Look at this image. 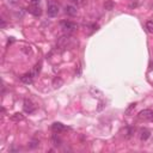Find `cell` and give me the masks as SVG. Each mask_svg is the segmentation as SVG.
I'll list each match as a JSON object with an SVG mask.
<instances>
[{
  "instance_id": "obj_1",
  "label": "cell",
  "mask_w": 153,
  "mask_h": 153,
  "mask_svg": "<svg viewBox=\"0 0 153 153\" xmlns=\"http://www.w3.org/2000/svg\"><path fill=\"white\" fill-rule=\"evenodd\" d=\"M60 26H61V29L67 32V34H71V32L75 31L78 29V25L75 23L71 22V21H62L61 23H60Z\"/></svg>"
},
{
  "instance_id": "obj_2",
  "label": "cell",
  "mask_w": 153,
  "mask_h": 153,
  "mask_svg": "<svg viewBox=\"0 0 153 153\" xmlns=\"http://www.w3.org/2000/svg\"><path fill=\"white\" fill-rule=\"evenodd\" d=\"M23 109H24V111L26 112V114H32V112L36 110V105L32 103V101L26 98L23 102Z\"/></svg>"
},
{
  "instance_id": "obj_3",
  "label": "cell",
  "mask_w": 153,
  "mask_h": 153,
  "mask_svg": "<svg viewBox=\"0 0 153 153\" xmlns=\"http://www.w3.org/2000/svg\"><path fill=\"white\" fill-rule=\"evenodd\" d=\"M138 117L140 120H146V121H153V110L151 109H145L139 112Z\"/></svg>"
},
{
  "instance_id": "obj_4",
  "label": "cell",
  "mask_w": 153,
  "mask_h": 153,
  "mask_svg": "<svg viewBox=\"0 0 153 153\" xmlns=\"http://www.w3.org/2000/svg\"><path fill=\"white\" fill-rule=\"evenodd\" d=\"M59 12H60V9H59V5L54 4V3H50L48 5V10H47V13H48V16L49 17H56L59 15Z\"/></svg>"
},
{
  "instance_id": "obj_5",
  "label": "cell",
  "mask_w": 153,
  "mask_h": 153,
  "mask_svg": "<svg viewBox=\"0 0 153 153\" xmlns=\"http://www.w3.org/2000/svg\"><path fill=\"white\" fill-rule=\"evenodd\" d=\"M65 13L67 16H71V17H74L77 13H78V10L74 5H66L65 6Z\"/></svg>"
},
{
  "instance_id": "obj_6",
  "label": "cell",
  "mask_w": 153,
  "mask_h": 153,
  "mask_svg": "<svg viewBox=\"0 0 153 153\" xmlns=\"http://www.w3.org/2000/svg\"><path fill=\"white\" fill-rule=\"evenodd\" d=\"M28 11L31 13V15H34L35 17H39L41 16V13H42V10H41V7H39V5H37V6L30 5V7L28 9Z\"/></svg>"
},
{
  "instance_id": "obj_7",
  "label": "cell",
  "mask_w": 153,
  "mask_h": 153,
  "mask_svg": "<svg viewBox=\"0 0 153 153\" xmlns=\"http://www.w3.org/2000/svg\"><path fill=\"white\" fill-rule=\"evenodd\" d=\"M51 129H53V132L54 133H61V132H63L65 129H66V127L61 123V122H54L51 124Z\"/></svg>"
},
{
  "instance_id": "obj_8",
  "label": "cell",
  "mask_w": 153,
  "mask_h": 153,
  "mask_svg": "<svg viewBox=\"0 0 153 153\" xmlns=\"http://www.w3.org/2000/svg\"><path fill=\"white\" fill-rule=\"evenodd\" d=\"M150 136H151V130L150 129H147V128L140 129V139H141V141H146Z\"/></svg>"
},
{
  "instance_id": "obj_9",
  "label": "cell",
  "mask_w": 153,
  "mask_h": 153,
  "mask_svg": "<svg viewBox=\"0 0 153 153\" xmlns=\"http://www.w3.org/2000/svg\"><path fill=\"white\" fill-rule=\"evenodd\" d=\"M61 139H60L57 136V133H55V134L51 135V144L55 146V147H59V146H61Z\"/></svg>"
},
{
  "instance_id": "obj_10",
  "label": "cell",
  "mask_w": 153,
  "mask_h": 153,
  "mask_svg": "<svg viewBox=\"0 0 153 153\" xmlns=\"http://www.w3.org/2000/svg\"><path fill=\"white\" fill-rule=\"evenodd\" d=\"M11 120L15 121V122H19V121H22V120H24V116L21 114V112H16L15 115L11 116Z\"/></svg>"
},
{
  "instance_id": "obj_11",
  "label": "cell",
  "mask_w": 153,
  "mask_h": 153,
  "mask_svg": "<svg viewBox=\"0 0 153 153\" xmlns=\"http://www.w3.org/2000/svg\"><path fill=\"white\" fill-rule=\"evenodd\" d=\"M135 106H136V103H132V104H129V106H128V108L124 110V114H126V115H130L132 112L134 111Z\"/></svg>"
},
{
  "instance_id": "obj_12",
  "label": "cell",
  "mask_w": 153,
  "mask_h": 153,
  "mask_svg": "<svg viewBox=\"0 0 153 153\" xmlns=\"http://www.w3.org/2000/svg\"><path fill=\"white\" fill-rule=\"evenodd\" d=\"M146 29H147L150 34H153V21H148L146 23Z\"/></svg>"
},
{
  "instance_id": "obj_13",
  "label": "cell",
  "mask_w": 153,
  "mask_h": 153,
  "mask_svg": "<svg viewBox=\"0 0 153 153\" xmlns=\"http://www.w3.org/2000/svg\"><path fill=\"white\" fill-rule=\"evenodd\" d=\"M62 84V80L60 78H55L54 79V88H60V85Z\"/></svg>"
},
{
  "instance_id": "obj_14",
  "label": "cell",
  "mask_w": 153,
  "mask_h": 153,
  "mask_svg": "<svg viewBox=\"0 0 153 153\" xmlns=\"http://www.w3.org/2000/svg\"><path fill=\"white\" fill-rule=\"evenodd\" d=\"M38 146V140H32L30 144H29V147L30 148H36Z\"/></svg>"
},
{
  "instance_id": "obj_15",
  "label": "cell",
  "mask_w": 153,
  "mask_h": 153,
  "mask_svg": "<svg viewBox=\"0 0 153 153\" xmlns=\"http://www.w3.org/2000/svg\"><path fill=\"white\" fill-rule=\"evenodd\" d=\"M39 3H41V0H30V5L37 6V5H39Z\"/></svg>"
},
{
  "instance_id": "obj_16",
  "label": "cell",
  "mask_w": 153,
  "mask_h": 153,
  "mask_svg": "<svg viewBox=\"0 0 153 153\" xmlns=\"http://www.w3.org/2000/svg\"><path fill=\"white\" fill-rule=\"evenodd\" d=\"M72 3H74V4H83L85 0H71Z\"/></svg>"
},
{
  "instance_id": "obj_17",
  "label": "cell",
  "mask_w": 153,
  "mask_h": 153,
  "mask_svg": "<svg viewBox=\"0 0 153 153\" xmlns=\"http://www.w3.org/2000/svg\"><path fill=\"white\" fill-rule=\"evenodd\" d=\"M7 1H9L10 4H12V5H15V4L18 3V0H7Z\"/></svg>"
},
{
  "instance_id": "obj_18",
  "label": "cell",
  "mask_w": 153,
  "mask_h": 153,
  "mask_svg": "<svg viewBox=\"0 0 153 153\" xmlns=\"http://www.w3.org/2000/svg\"><path fill=\"white\" fill-rule=\"evenodd\" d=\"M0 21H1V28H5L6 23H5V21H4V18H1V19H0Z\"/></svg>"
},
{
  "instance_id": "obj_19",
  "label": "cell",
  "mask_w": 153,
  "mask_h": 153,
  "mask_svg": "<svg viewBox=\"0 0 153 153\" xmlns=\"http://www.w3.org/2000/svg\"><path fill=\"white\" fill-rule=\"evenodd\" d=\"M152 9H153V5H152Z\"/></svg>"
}]
</instances>
